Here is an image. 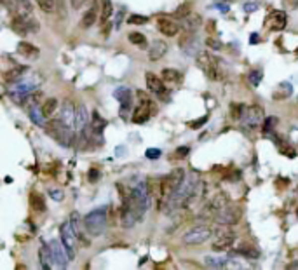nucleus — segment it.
Listing matches in <instances>:
<instances>
[{
    "label": "nucleus",
    "instance_id": "obj_1",
    "mask_svg": "<svg viewBox=\"0 0 298 270\" xmlns=\"http://www.w3.org/2000/svg\"><path fill=\"white\" fill-rule=\"evenodd\" d=\"M150 199H152V196H150L147 183H138L124 201V206H122V225L128 228L135 227L136 221L142 220L143 214L149 209Z\"/></svg>",
    "mask_w": 298,
    "mask_h": 270
},
{
    "label": "nucleus",
    "instance_id": "obj_2",
    "mask_svg": "<svg viewBox=\"0 0 298 270\" xmlns=\"http://www.w3.org/2000/svg\"><path fill=\"white\" fill-rule=\"evenodd\" d=\"M46 133L51 136L53 139H56L60 145L63 146H72L74 145V131H72L70 126H67L63 121H49L46 126Z\"/></svg>",
    "mask_w": 298,
    "mask_h": 270
},
{
    "label": "nucleus",
    "instance_id": "obj_3",
    "mask_svg": "<svg viewBox=\"0 0 298 270\" xmlns=\"http://www.w3.org/2000/svg\"><path fill=\"white\" fill-rule=\"evenodd\" d=\"M84 227L91 235H101L107 230V207L92 209L84 216Z\"/></svg>",
    "mask_w": 298,
    "mask_h": 270
},
{
    "label": "nucleus",
    "instance_id": "obj_4",
    "mask_svg": "<svg viewBox=\"0 0 298 270\" xmlns=\"http://www.w3.org/2000/svg\"><path fill=\"white\" fill-rule=\"evenodd\" d=\"M183 180H185V173H183V169H180V167H178V169H173L166 178H162V194H164L162 209L166 207L167 201L173 197V194L176 192L178 187L181 185V182H183Z\"/></svg>",
    "mask_w": 298,
    "mask_h": 270
},
{
    "label": "nucleus",
    "instance_id": "obj_5",
    "mask_svg": "<svg viewBox=\"0 0 298 270\" xmlns=\"http://www.w3.org/2000/svg\"><path fill=\"white\" fill-rule=\"evenodd\" d=\"M197 67L204 71L210 78L213 80H220L222 78V68H220V63L215 56L208 53H199L197 56Z\"/></svg>",
    "mask_w": 298,
    "mask_h": 270
},
{
    "label": "nucleus",
    "instance_id": "obj_6",
    "mask_svg": "<svg viewBox=\"0 0 298 270\" xmlns=\"http://www.w3.org/2000/svg\"><path fill=\"white\" fill-rule=\"evenodd\" d=\"M60 235H61V242H63L65 249L68 253V258L74 260L75 258V249H77V234L74 230V225L68 221V223H63L60 228Z\"/></svg>",
    "mask_w": 298,
    "mask_h": 270
},
{
    "label": "nucleus",
    "instance_id": "obj_7",
    "mask_svg": "<svg viewBox=\"0 0 298 270\" xmlns=\"http://www.w3.org/2000/svg\"><path fill=\"white\" fill-rule=\"evenodd\" d=\"M211 228L210 227H195L192 230H188L187 234L183 235V242L187 246H199L204 244L208 239L211 237Z\"/></svg>",
    "mask_w": 298,
    "mask_h": 270
},
{
    "label": "nucleus",
    "instance_id": "obj_8",
    "mask_svg": "<svg viewBox=\"0 0 298 270\" xmlns=\"http://www.w3.org/2000/svg\"><path fill=\"white\" fill-rule=\"evenodd\" d=\"M145 80H147V87L150 89V93H153L155 96H159L160 100L166 101L167 100V89H166V82L162 78H159L157 75L153 73H147L145 75Z\"/></svg>",
    "mask_w": 298,
    "mask_h": 270
},
{
    "label": "nucleus",
    "instance_id": "obj_9",
    "mask_svg": "<svg viewBox=\"0 0 298 270\" xmlns=\"http://www.w3.org/2000/svg\"><path fill=\"white\" fill-rule=\"evenodd\" d=\"M241 209L239 207H232V206H225L224 209L218 213V216L215 220L220 225H235L239 220H241Z\"/></svg>",
    "mask_w": 298,
    "mask_h": 270
},
{
    "label": "nucleus",
    "instance_id": "obj_10",
    "mask_svg": "<svg viewBox=\"0 0 298 270\" xmlns=\"http://www.w3.org/2000/svg\"><path fill=\"white\" fill-rule=\"evenodd\" d=\"M242 126L244 128H251L255 129L256 126H260V122L263 121V110L260 107H249L246 108L244 115H242Z\"/></svg>",
    "mask_w": 298,
    "mask_h": 270
},
{
    "label": "nucleus",
    "instance_id": "obj_11",
    "mask_svg": "<svg viewBox=\"0 0 298 270\" xmlns=\"http://www.w3.org/2000/svg\"><path fill=\"white\" fill-rule=\"evenodd\" d=\"M51 253H53V262L58 269H67V263H68V253L65 249V246H61L58 241H51Z\"/></svg>",
    "mask_w": 298,
    "mask_h": 270
},
{
    "label": "nucleus",
    "instance_id": "obj_12",
    "mask_svg": "<svg viewBox=\"0 0 298 270\" xmlns=\"http://www.w3.org/2000/svg\"><path fill=\"white\" fill-rule=\"evenodd\" d=\"M115 98H117V101L121 103V117L126 119V117H128L129 108H131V103H133L131 89H129V87H119V89H115Z\"/></svg>",
    "mask_w": 298,
    "mask_h": 270
},
{
    "label": "nucleus",
    "instance_id": "obj_13",
    "mask_svg": "<svg viewBox=\"0 0 298 270\" xmlns=\"http://www.w3.org/2000/svg\"><path fill=\"white\" fill-rule=\"evenodd\" d=\"M234 241H235L234 232H222V234H218V237L213 241L211 248H213V251H225V249H228L232 244H234Z\"/></svg>",
    "mask_w": 298,
    "mask_h": 270
},
{
    "label": "nucleus",
    "instance_id": "obj_14",
    "mask_svg": "<svg viewBox=\"0 0 298 270\" xmlns=\"http://www.w3.org/2000/svg\"><path fill=\"white\" fill-rule=\"evenodd\" d=\"M157 28H159V32L166 37H174V35H178V32H180V25L174 23L173 19H169V18L157 19Z\"/></svg>",
    "mask_w": 298,
    "mask_h": 270
},
{
    "label": "nucleus",
    "instance_id": "obj_15",
    "mask_svg": "<svg viewBox=\"0 0 298 270\" xmlns=\"http://www.w3.org/2000/svg\"><path fill=\"white\" fill-rule=\"evenodd\" d=\"M167 53V44L164 40H153L152 47L149 51V58L150 61H159L160 58H164Z\"/></svg>",
    "mask_w": 298,
    "mask_h": 270
},
{
    "label": "nucleus",
    "instance_id": "obj_16",
    "mask_svg": "<svg viewBox=\"0 0 298 270\" xmlns=\"http://www.w3.org/2000/svg\"><path fill=\"white\" fill-rule=\"evenodd\" d=\"M75 114H77V107L70 101H65L63 110H61V121L65 122L67 126L74 128L75 126Z\"/></svg>",
    "mask_w": 298,
    "mask_h": 270
},
{
    "label": "nucleus",
    "instance_id": "obj_17",
    "mask_svg": "<svg viewBox=\"0 0 298 270\" xmlns=\"http://www.w3.org/2000/svg\"><path fill=\"white\" fill-rule=\"evenodd\" d=\"M269 26H270V30H274V32L284 30V26H286V14H284L283 11L272 12L269 18Z\"/></svg>",
    "mask_w": 298,
    "mask_h": 270
},
{
    "label": "nucleus",
    "instance_id": "obj_18",
    "mask_svg": "<svg viewBox=\"0 0 298 270\" xmlns=\"http://www.w3.org/2000/svg\"><path fill=\"white\" fill-rule=\"evenodd\" d=\"M39 260H40V265H42L46 270H49L51 267L54 265L53 253H51V246L49 244H42V246H40V249H39Z\"/></svg>",
    "mask_w": 298,
    "mask_h": 270
},
{
    "label": "nucleus",
    "instance_id": "obj_19",
    "mask_svg": "<svg viewBox=\"0 0 298 270\" xmlns=\"http://www.w3.org/2000/svg\"><path fill=\"white\" fill-rule=\"evenodd\" d=\"M87 126H89L87 110H85L84 105H77V114H75V128H77L78 131H82V129H85Z\"/></svg>",
    "mask_w": 298,
    "mask_h": 270
},
{
    "label": "nucleus",
    "instance_id": "obj_20",
    "mask_svg": "<svg viewBox=\"0 0 298 270\" xmlns=\"http://www.w3.org/2000/svg\"><path fill=\"white\" fill-rule=\"evenodd\" d=\"M18 53L25 58H30V60H37V58L40 56V51L30 42H19L18 44Z\"/></svg>",
    "mask_w": 298,
    "mask_h": 270
},
{
    "label": "nucleus",
    "instance_id": "obj_21",
    "mask_svg": "<svg viewBox=\"0 0 298 270\" xmlns=\"http://www.w3.org/2000/svg\"><path fill=\"white\" fill-rule=\"evenodd\" d=\"M152 115H153V112L150 110L149 107H145V105L140 103L138 108L135 110V114H133V122H135V124H143V122L149 121Z\"/></svg>",
    "mask_w": 298,
    "mask_h": 270
},
{
    "label": "nucleus",
    "instance_id": "obj_22",
    "mask_svg": "<svg viewBox=\"0 0 298 270\" xmlns=\"http://www.w3.org/2000/svg\"><path fill=\"white\" fill-rule=\"evenodd\" d=\"M162 80L166 82V84L178 85L181 80H183V75H181L178 70H174V68H164L162 70Z\"/></svg>",
    "mask_w": 298,
    "mask_h": 270
},
{
    "label": "nucleus",
    "instance_id": "obj_23",
    "mask_svg": "<svg viewBox=\"0 0 298 270\" xmlns=\"http://www.w3.org/2000/svg\"><path fill=\"white\" fill-rule=\"evenodd\" d=\"M293 93V85L288 82H281L279 87L274 91V100H288Z\"/></svg>",
    "mask_w": 298,
    "mask_h": 270
},
{
    "label": "nucleus",
    "instance_id": "obj_24",
    "mask_svg": "<svg viewBox=\"0 0 298 270\" xmlns=\"http://www.w3.org/2000/svg\"><path fill=\"white\" fill-rule=\"evenodd\" d=\"M194 46H195V35H194V32L187 30V32H185L183 35H181V39H180V47L185 51V53L190 54L192 53V47H194Z\"/></svg>",
    "mask_w": 298,
    "mask_h": 270
},
{
    "label": "nucleus",
    "instance_id": "obj_25",
    "mask_svg": "<svg viewBox=\"0 0 298 270\" xmlns=\"http://www.w3.org/2000/svg\"><path fill=\"white\" fill-rule=\"evenodd\" d=\"M30 206H32V209L39 211V213H44V211L47 209L46 206V201H44L42 196H39L37 192H32L30 194Z\"/></svg>",
    "mask_w": 298,
    "mask_h": 270
},
{
    "label": "nucleus",
    "instance_id": "obj_26",
    "mask_svg": "<svg viewBox=\"0 0 298 270\" xmlns=\"http://www.w3.org/2000/svg\"><path fill=\"white\" fill-rule=\"evenodd\" d=\"M58 110V100L56 98H49L42 103V114L46 115V119H51L54 115V112Z\"/></svg>",
    "mask_w": 298,
    "mask_h": 270
},
{
    "label": "nucleus",
    "instance_id": "obj_27",
    "mask_svg": "<svg viewBox=\"0 0 298 270\" xmlns=\"http://www.w3.org/2000/svg\"><path fill=\"white\" fill-rule=\"evenodd\" d=\"M96 12H98V11H96V7H91L87 12H85L84 16H82V21H80L82 28H84V30H89L92 25H94V23H96V18H98V16H96Z\"/></svg>",
    "mask_w": 298,
    "mask_h": 270
},
{
    "label": "nucleus",
    "instance_id": "obj_28",
    "mask_svg": "<svg viewBox=\"0 0 298 270\" xmlns=\"http://www.w3.org/2000/svg\"><path fill=\"white\" fill-rule=\"evenodd\" d=\"M26 71L25 67H18V68H11V70H7L4 73V80L7 82V84H12L14 80H18L19 77H21L23 73Z\"/></svg>",
    "mask_w": 298,
    "mask_h": 270
},
{
    "label": "nucleus",
    "instance_id": "obj_29",
    "mask_svg": "<svg viewBox=\"0 0 298 270\" xmlns=\"http://www.w3.org/2000/svg\"><path fill=\"white\" fill-rule=\"evenodd\" d=\"M129 42L133 44V46H136V47H140V49H145L147 46H149V42H147V37L143 35V33H140V32H133V33H129Z\"/></svg>",
    "mask_w": 298,
    "mask_h": 270
},
{
    "label": "nucleus",
    "instance_id": "obj_30",
    "mask_svg": "<svg viewBox=\"0 0 298 270\" xmlns=\"http://www.w3.org/2000/svg\"><path fill=\"white\" fill-rule=\"evenodd\" d=\"M136 96H138V103H142V105H145V107H149L150 110L153 112V115L157 114V105L153 103V100L145 93V91H138V93H136Z\"/></svg>",
    "mask_w": 298,
    "mask_h": 270
},
{
    "label": "nucleus",
    "instance_id": "obj_31",
    "mask_svg": "<svg viewBox=\"0 0 298 270\" xmlns=\"http://www.w3.org/2000/svg\"><path fill=\"white\" fill-rule=\"evenodd\" d=\"M114 14V5H112V0H103V5H101V23H107L108 19Z\"/></svg>",
    "mask_w": 298,
    "mask_h": 270
},
{
    "label": "nucleus",
    "instance_id": "obj_32",
    "mask_svg": "<svg viewBox=\"0 0 298 270\" xmlns=\"http://www.w3.org/2000/svg\"><path fill=\"white\" fill-rule=\"evenodd\" d=\"M30 119H32L33 122H35L37 126H44V119H46V115L42 114V108H37V107H30V112H28Z\"/></svg>",
    "mask_w": 298,
    "mask_h": 270
},
{
    "label": "nucleus",
    "instance_id": "obj_33",
    "mask_svg": "<svg viewBox=\"0 0 298 270\" xmlns=\"http://www.w3.org/2000/svg\"><path fill=\"white\" fill-rule=\"evenodd\" d=\"M201 18H199L197 14H194V12H192L190 16H188V18H185V28L187 30H190V32H194V30H197L199 26H201Z\"/></svg>",
    "mask_w": 298,
    "mask_h": 270
},
{
    "label": "nucleus",
    "instance_id": "obj_34",
    "mask_svg": "<svg viewBox=\"0 0 298 270\" xmlns=\"http://www.w3.org/2000/svg\"><path fill=\"white\" fill-rule=\"evenodd\" d=\"M279 124V119L277 117H267L265 121H263V133L265 135H272V131L276 129V126Z\"/></svg>",
    "mask_w": 298,
    "mask_h": 270
},
{
    "label": "nucleus",
    "instance_id": "obj_35",
    "mask_svg": "<svg viewBox=\"0 0 298 270\" xmlns=\"http://www.w3.org/2000/svg\"><path fill=\"white\" fill-rule=\"evenodd\" d=\"M190 14H192V4H188V2L181 4L180 7H178L176 11H174V16H176V18H180V19L188 18Z\"/></svg>",
    "mask_w": 298,
    "mask_h": 270
},
{
    "label": "nucleus",
    "instance_id": "obj_36",
    "mask_svg": "<svg viewBox=\"0 0 298 270\" xmlns=\"http://www.w3.org/2000/svg\"><path fill=\"white\" fill-rule=\"evenodd\" d=\"M206 265L210 267V269H225V267H227V262H225V260H220V258H213V256H208Z\"/></svg>",
    "mask_w": 298,
    "mask_h": 270
},
{
    "label": "nucleus",
    "instance_id": "obj_37",
    "mask_svg": "<svg viewBox=\"0 0 298 270\" xmlns=\"http://www.w3.org/2000/svg\"><path fill=\"white\" fill-rule=\"evenodd\" d=\"M37 4H39V7L44 12H53L54 5H56V0H37Z\"/></svg>",
    "mask_w": 298,
    "mask_h": 270
},
{
    "label": "nucleus",
    "instance_id": "obj_38",
    "mask_svg": "<svg viewBox=\"0 0 298 270\" xmlns=\"http://www.w3.org/2000/svg\"><path fill=\"white\" fill-rule=\"evenodd\" d=\"M262 77H263V71L262 70H253L251 73H249V82H251V85H260V82H262Z\"/></svg>",
    "mask_w": 298,
    "mask_h": 270
},
{
    "label": "nucleus",
    "instance_id": "obj_39",
    "mask_svg": "<svg viewBox=\"0 0 298 270\" xmlns=\"http://www.w3.org/2000/svg\"><path fill=\"white\" fill-rule=\"evenodd\" d=\"M244 107L242 105H232V117L234 119H242V115H244Z\"/></svg>",
    "mask_w": 298,
    "mask_h": 270
},
{
    "label": "nucleus",
    "instance_id": "obj_40",
    "mask_svg": "<svg viewBox=\"0 0 298 270\" xmlns=\"http://www.w3.org/2000/svg\"><path fill=\"white\" fill-rule=\"evenodd\" d=\"M279 150L284 153L286 157H290V159H293V157H297V152H295V148H290L288 145H281Z\"/></svg>",
    "mask_w": 298,
    "mask_h": 270
},
{
    "label": "nucleus",
    "instance_id": "obj_41",
    "mask_svg": "<svg viewBox=\"0 0 298 270\" xmlns=\"http://www.w3.org/2000/svg\"><path fill=\"white\" fill-rule=\"evenodd\" d=\"M147 21H149V19H147L145 16H131V18H129L131 25H145Z\"/></svg>",
    "mask_w": 298,
    "mask_h": 270
},
{
    "label": "nucleus",
    "instance_id": "obj_42",
    "mask_svg": "<svg viewBox=\"0 0 298 270\" xmlns=\"http://www.w3.org/2000/svg\"><path fill=\"white\" fill-rule=\"evenodd\" d=\"M206 122H208V115H204V117H201V119H197V121L190 122L188 126H190L192 129H199L203 124H206Z\"/></svg>",
    "mask_w": 298,
    "mask_h": 270
},
{
    "label": "nucleus",
    "instance_id": "obj_43",
    "mask_svg": "<svg viewBox=\"0 0 298 270\" xmlns=\"http://www.w3.org/2000/svg\"><path fill=\"white\" fill-rule=\"evenodd\" d=\"M206 44H208V47H211V49H215V51H220L222 49V44L218 42L217 39H211V37H208Z\"/></svg>",
    "mask_w": 298,
    "mask_h": 270
},
{
    "label": "nucleus",
    "instance_id": "obj_44",
    "mask_svg": "<svg viewBox=\"0 0 298 270\" xmlns=\"http://www.w3.org/2000/svg\"><path fill=\"white\" fill-rule=\"evenodd\" d=\"M147 157H149V159H159L160 150L159 148H149L147 150Z\"/></svg>",
    "mask_w": 298,
    "mask_h": 270
},
{
    "label": "nucleus",
    "instance_id": "obj_45",
    "mask_svg": "<svg viewBox=\"0 0 298 270\" xmlns=\"http://www.w3.org/2000/svg\"><path fill=\"white\" fill-rule=\"evenodd\" d=\"M122 18H124V7H122L121 11L117 12V16H115V30H119V28H121Z\"/></svg>",
    "mask_w": 298,
    "mask_h": 270
},
{
    "label": "nucleus",
    "instance_id": "obj_46",
    "mask_svg": "<svg viewBox=\"0 0 298 270\" xmlns=\"http://www.w3.org/2000/svg\"><path fill=\"white\" fill-rule=\"evenodd\" d=\"M49 194H51V197H53L54 201H58V202H60V201H63V192H61V190H49Z\"/></svg>",
    "mask_w": 298,
    "mask_h": 270
},
{
    "label": "nucleus",
    "instance_id": "obj_47",
    "mask_svg": "<svg viewBox=\"0 0 298 270\" xmlns=\"http://www.w3.org/2000/svg\"><path fill=\"white\" fill-rule=\"evenodd\" d=\"M283 4L286 9H297L298 7V0H283Z\"/></svg>",
    "mask_w": 298,
    "mask_h": 270
},
{
    "label": "nucleus",
    "instance_id": "obj_48",
    "mask_svg": "<svg viewBox=\"0 0 298 270\" xmlns=\"http://www.w3.org/2000/svg\"><path fill=\"white\" fill-rule=\"evenodd\" d=\"M98 178H99V171H98V169H94V167H92V169L89 171V182H91V183H94L96 180H98Z\"/></svg>",
    "mask_w": 298,
    "mask_h": 270
},
{
    "label": "nucleus",
    "instance_id": "obj_49",
    "mask_svg": "<svg viewBox=\"0 0 298 270\" xmlns=\"http://www.w3.org/2000/svg\"><path fill=\"white\" fill-rule=\"evenodd\" d=\"M85 2H87V0H70V4H72V7H74V9H80Z\"/></svg>",
    "mask_w": 298,
    "mask_h": 270
},
{
    "label": "nucleus",
    "instance_id": "obj_50",
    "mask_svg": "<svg viewBox=\"0 0 298 270\" xmlns=\"http://www.w3.org/2000/svg\"><path fill=\"white\" fill-rule=\"evenodd\" d=\"M188 152H190V148H188V146H180V148L176 150V157H185Z\"/></svg>",
    "mask_w": 298,
    "mask_h": 270
},
{
    "label": "nucleus",
    "instance_id": "obj_51",
    "mask_svg": "<svg viewBox=\"0 0 298 270\" xmlns=\"http://www.w3.org/2000/svg\"><path fill=\"white\" fill-rule=\"evenodd\" d=\"M244 11H246V12L256 11V4H246V5H244Z\"/></svg>",
    "mask_w": 298,
    "mask_h": 270
},
{
    "label": "nucleus",
    "instance_id": "obj_52",
    "mask_svg": "<svg viewBox=\"0 0 298 270\" xmlns=\"http://www.w3.org/2000/svg\"><path fill=\"white\" fill-rule=\"evenodd\" d=\"M249 40H251V44H258V35H256V33H253V35L249 37Z\"/></svg>",
    "mask_w": 298,
    "mask_h": 270
},
{
    "label": "nucleus",
    "instance_id": "obj_53",
    "mask_svg": "<svg viewBox=\"0 0 298 270\" xmlns=\"http://www.w3.org/2000/svg\"><path fill=\"white\" fill-rule=\"evenodd\" d=\"M297 54H298V49H297Z\"/></svg>",
    "mask_w": 298,
    "mask_h": 270
}]
</instances>
